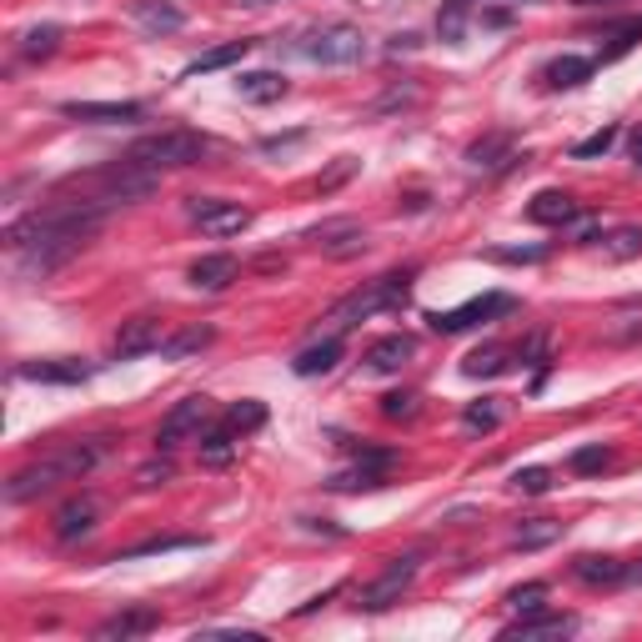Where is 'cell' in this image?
<instances>
[{"instance_id":"1","label":"cell","mask_w":642,"mask_h":642,"mask_svg":"<svg viewBox=\"0 0 642 642\" xmlns=\"http://www.w3.org/2000/svg\"><path fill=\"white\" fill-rule=\"evenodd\" d=\"M156 176H161V171H151V167H141V161L126 156V161H116V167H101V171H91V176H76L71 196L111 211V206H131V202H141V196H151Z\"/></svg>"},{"instance_id":"2","label":"cell","mask_w":642,"mask_h":642,"mask_svg":"<svg viewBox=\"0 0 642 642\" xmlns=\"http://www.w3.org/2000/svg\"><path fill=\"white\" fill-rule=\"evenodd\" d=\"M412 297V272H387V276H377V282H367V286H357L352 297H342L332 307V326L336 332H346V326H357V321H367V317H377V311H392V307H402V301Z\"/></svg>"},{"instance_id":"3","label":"cell","mask_w":642,"mask_h":642,"mask_svg":"<svg viewBox=\"0 0 642 642\" xmlns=\"http://www.w3.org/2000/svg\"><path fill=\"white\" fill-rule=\"evenodd\" d=\"M126 156L151 171H181V167H196V161H202L206 141L196 131H156V136H141Z\"/></svg>"},{"instance_id":"4","label":"cell","mask_w":642,"mask_h":642,"mask_svg":"<svg viewBox=\"0 0 642 642\" xmlns=\"http://www.w3.org/2000/svg\"><path fill=\"white\" fill-rule=\"evenodd\" d=\"M301 50H307L317 66H357V60L367 56V36H362L357 25L332 21V25H321V31H311V41Z\"/></svg>"},{"instance_id":"5","label":"cell","mask_w":642,"mask_h":642,"mask_svg":"<svg viewBox=\"0 0 642 642\" xmlns=\"http://www.w3.org/2000/svg\"><path fill=\"white\" fill-rule=\"evenodd\" d=\"M60 482H76V477H71V467H66V457H60V447H56L50 457H41V462L21 467V472L5 482V502H11V507H21V502L41 497V492L60 488Z\"/></svg>"},{"instance_id":"6","label":"cell","mask_w":642,"mask_h":642,"mask_svg":"<svg viewBox=\"0 0 642 642\" xmlns=\"http://www.w3.org/2000/svg\"><path fill=\"white\" fill-rule=\"evenodd\" d=\"M412 577H416V558H392L357 593V607H362V612H387L392 603H402V593L412 587Z\"/></svg>"},{"instance_id":"7","label":"cell","mask_w":642,"mask_h":642,"mask_svg":"<svg viewBox=\"0 0 642 642\" xmlns=\"http://www.w3.org/2000/svg\"><path fill=\"white\" fill-rule=\"evenodd\" d=\"M307 241L321 251V256H332V262H352L367 251V227L352 221V216H336V221H321V227L307 231Z\"/></svg>"},{"instance_id":"8","label":"cell","mask_w":642,"mask_h":642,"mask_svg":"<svg viewBox=\"0 0 642 642\" xmlns=\"http://www.w3.org/2000/svg\"><path fill=\"white\" fill-rule=\"evenodd\" d=\"M206 416H211V397H186V402H176L167 412V422H161V432H156V447H161V452H176L181 442L202 437Z\"/></svg>"},{"instance_id":"9","label":"cell","mask_w":642,"mask_h":642,"mask_svg":"<svg viewBox=\"0 0 642 642\" xmlns=\"http://www.w3.org/2000/svg\"><path fill=\"white\" fill-rule=\"evenodd\" d=\"M186 216L206 237H237V231L251 227V211L241 202H216V196H191Z\"/></svg>"},{"instance_id":"10","label":"cell","mask_w":642,"mask_h":642,"mask_svg":"<svg viewBox=\"0 0 642 642\" xmlns=\"http://www.w3.org/2000/svg\"><path fill=\"white\" fill-rule=\"evenodd\" d=\"M512 307H517V301H512L507 291H492V297H472V301H462V307H452V311H437V317H432V326L452 336V332H467V326H477V321L507 317Z\"/></svg>"},{"instance_id":"11","label":"cell","mask_w":642,"mask_h":642,"mask_svg":"<svg viewBox=\"0 0 642 642\" xmlns=\"http://www.w3.org/2000/svg\"><path fill=\"white\" fill-rule=\"evenodd\" d=\"M60 116L71 121H95V126H126V121H141L146 111L136 101H66Z\"/></svg>"},{"instance_id":"12","label":"cell","mask_w":642,"mask_h":642,"mask_svg":"<svg viewBox=\"0 0 642 642\" xmlns=\"http://www.w3.org/2000/svg\"><path fill=\"white\" fill-rule=\"evenodd\" d=\"M156 346H161V321H156V317H131V321H121V332H116V342H111V352H116L121 362H131V357L156 352Z\"/></svg>"},{"instance_id":"13","label":"cell","mask_w":642,"mask_h":642,"mask_svg":"<svg viewBox=\"0 0 642 642\" xmlns=\"http://www.w3.org/2000/svg\"><path fill=\"white\" fill-rule=\"evenodd\" d=\"M577 216H583V206L572 202L568 191H537L527 202V221H537V227H572Z\"/></svg>"},{"instance_id":"14","label":"cell","mask_w":642,"mask_h":642,"mask_svg":"<svg viewBox=\"0 0 642 642\" xmlns=\"http://www.w3.org/2000/svg\"><path fill=\"white\" fill-rule=\"evenodd\" d=\"M186 276H191L196 291H227V286L241 276V262L227 256V251H211V256H202V262H191Z\"/></svg>"},{"instance_id":"15","label":"cell","mask_w":642,"mask_h":642,"mask_svg":"<svg viewBox=\"0 0 642 642\" xmlns=\"http://www.w3.org/2000/svg\"><path fill=\"white\" fill-rule=\"evenodd\" d=\"M151 628H161V612L156 607H126V612H116V618H106L101 628H95V638L101 642H126V638H146Z\"/></svg>"},{"instance_id":"16","label":"cell","mask_w":642,"mask_h":642,"mask_svg":"<svg viewBox=\"0 0 642 642\" xmlns=\"http://www.w3.org/2000/svg\"><path fill=\"white\" fill-rule=\"evenodd\" d=\"M572 577L583 587H622L628 583V562L622 558H597V552H587V558L572 562Z\"/></svg>"},{"instance_id":"17","label":"cell","mask_w":642,"mask_h":642,"mask_svg":"<svg viewBox=\"0 0 642 642\" xmlns=\"http://www.w3.org/2000/svg\"><path fill=\"white\" fill-rule=\"evenodd\" d=\"M412 357H416V336H406V332H392V336H381V342L367 346L371 371H402Z\"/></svg>"},{"instance_id":"18","label":"cell","mask_w":642,"mask_h":642,"mask_svg":"<svg viewBox=\"0 0 642 642\" xmlns=\"http://www.w3.org/2000/svg\"><path fill=\"white\" fill-rule=\"evenodd\" d=\"M95 517H101L95 497H71L66 507L56 512V542H76V537H85L95 527Z\"/></svg>"},{"instance_id":"19","label":"cell","mask_w":642,"mask_h":642,"mask_svg":"<svg viewBox=\"0 0 642 642\" xmlns=\"http://www.w3.org/2000/svg\"><path fill=\"white\" fill-rule=\"evenodd\" d=\"M342 362V336H321L317 346H307V352H297V362H291V371L297 377H326V371Z\"/></svg>"},{"instance_id":"20","label":"cell","mask_w":642,"mask_h":642,"mask_svg":"<svg viewBox=\"0 0 642 642\" xmlns=\"http://www.w3.org/2000/svg\"><path fill=\"white\" fill-rule=\"evenodd\" d=\"M568 632H577V618H537V612H527L523 622H512V628H502V638L537 642V638H568Z\"/></svg>"},{"instance_id":"21","label":"cell","mask_w":642,"mask_h":642,"mask_svg":"<svg viewBox=\"0 0 642 642\" xmlns=\"http://www.w3.org/2000/svg\"><path fill=\"white\" fill-rule=\"evenodd\" d=\"M587 76H593V60L587 56H558L542 66V81H548L552 91H572V85H583Z\"/></svg>"},{"instance_id":"22","label":"cell","mask_w":642,"mask_h":642,"mask_svg":"<svg viewBox=\"0 0 642 642\" xmlns=\"http://www.w3.org/2000/svg\"><path fill=\"white\" fill-rule=\"evenodd\" d=\"M15 377H25V381H56V387H66V381H85V377H91V367H85V362H25Z\"/></svg>"},{"instance_id":"23","label":"cell","mask_w":642,"mask_h":642,"mask_svg":"<svg viewBox=\"0 0 642 642\" xmlns=\"http://www.w3.org/2000/svg\"><path fill=\"white\" fill-rule=\"evenodd\" d=\"M603 336L612 346H632L642 342V301H622L618 311H612V321L603 326Z\"/></svg>"},{"instance_id":"24","label":"cell","mask_w":642,"mask_h":642,"mask_svg":"<svg viewBox=\"0 0 642 642\" xmlns=\"http://www.w3.org/2000/svg\"><path fill=\"white\" fill-rule=\"evenodd\" d=\"M558 537H562V523H558V517H527V523L512 532V548L537 552V548H552Z\"/></svg>"},{"instance_id":"25","label":"cell","mask_w":642,"mask_h":642,"mask_svg":"<svg viewBox=\"0 0 642 642\" xmlns=\"http://www.w3.org/2000/svg\"><path fill=\"white\" fill-rule=\"evenodd\" d=\"M237 91H241V101H256V106H266V101H282V95H286V76H276V71H247L237 81Z\"/></svg>"},{"instance_id":"26","label":"cell","mask_w":642,"mask_h":642,"mask_svg":"<svg viewBox=\"0 0 642 642\" xmlns=\"http://www.w3.org/2000/svg\"><path fill=\"white\" fill-rule=\"evenodd\" d=\"M247 50H251V41H227V46H211L206 56H196L186 66V81H191V76H206V71H227V66L247 60Z\"/></svg>"},{"instance_id":"27","label":"cell","mask_w":642,"mask_h":642,"mask_svg":"<svg viewBox=\"0 0 642 642\" xmlns=\"http://www.w3.org/2000/svg\"><path fill=\"white\" fill-rule=\"evenodd\" d=\"M211 342H216V326H186V332H176L171 342H161V357L186 362V357H196V352H206Z\"/></svg>"},{"instance_id":"28","label":"cell","mask_w":642,"mask_h":642,"mask_svg":"<svg viewBox=\"0 0 642 642\" xmlns=\"http://www.w3.org/2000/svg\"><path fill=\"white\" fill-rule=\"evenodd\" d=\"M131 11H136V21H141L146 31H156V36H161V31H181V25H186V15H181L176 5H167V0H136Z\"/></svg>"},{"instance_id":"29","label":"cell","mask_w":642,"mask_h":642,"mask_svg":"<svg viewBox=\"0 0 642 642\" xmlns=\"http://www.w3.org/2000/svg\"><path fill=\"white\" fill-rule=\"evenodd\" d=\"M467 161H472V167H488V171L517 161V151H512V136H488V141H477L472 151H467Z\"/></svg>"},{"instance_id":"30","label":"cell","mask_w":642,"mask_h":642,"mask_svg":"<svg viewBox=\"0 0 642 642\" xmlns=\"http://www.w3.org/2000/svg\"><path fill=\"white\" fill-rule=\"evenodd\" d=\"M462 371L467 377H502V371H507V346H477L472 357L462 362Z\"/></svg>"},{"instance_id":"31","label":"cell","mask_w":642,"mask_h":642,"mask_svg":"<svg viewBox=\"0 0 642 642\" xmlns=\"http://www.w3.org/2000/svg\"><path fill=\"white\" fill-rule=\"evenodd\" d=\"M231 452H237V432H231L227 422H221L216 432H206V437H202V462H206V467H227V462H231Z\"/></svg>"},{"instance_id":"32","label":"cell","mask_w":642,"mask_h":642,"mask_svg":"<svg viewBox=\"0 0 642 642\" xmlns=\"http://www.w3.org/2000/svg\"><path fill=\"white\" fill-rule=\"evenodd\" d=\"M60 50V25H36V31H25L21 36V56L25 60H46Z\"/></svg>"},{"instance_id":"33","label":"cell","mask_w":642,"mask_h":642,"mask_svg":"<svg viewBox=\"0 0 642 642\" xmlns=\"http://www.w3.org/2000/svg\"><path fill=\"white\" fill-rule=\"evenodd\" d=\"M381 477H387V472H377V467L357 462L352 472H336L326 488H332V492H371V488H381Z\"/></svg>"},{"instance_id":"34","label":"cell","mask_w":642,"mask_h":642,"mask_svg":"<svg viewBox=\"0 0 642 642\" xmlns=\"http://www.w3.org/2000/svg\"><path fill=\"white\" fill-rule=\"evenodd\" d=\"M462 427L467 432H497L502 427V402H497V397H488V402H472L462 412Z\"/></svg>"},{"instance_id":"35","label":"cell","mask_w":642,"mask_h":642,"mask_svg":"<svg viewBox=\"0 0 642 642\" xmlns=\"http://www.w3.org/2000/svg\"><path fill=\"white\" fill-rule=\"evenodd\" d=\"M357 171H362V161H357V156H336L332 167H326V171L317 176V191H321V196H332V191H342L346 181L357 176Z\"/></svg>"},{"instance_id":"36","label":"cell","mask_w":642,"mask_h":642,"mask_svg":"<svg viewBox=\"0 0 642 642\" xmlns=\"http://www.w3.org/2000/svg\"><path fill=\"white\" fill-rule=\"evenodd\" d=\"M467 11H472V0H447V5H442V15H437V36L442 41H462Z\"/></svg>"},{"instance_id":"37","label":"cell","mask_w":642,"mask_h":642,"mask_svg":"<svg viewBox=\"0 0 642 642\" xmlns=\"http://www.w3.org/2000/svg\"><path fill=\"white\" fill-rule=\"evenodd\" d=\"M227 427L237 432V437H247V432H262L266 427V406L262 402H237L227 412Z\"/></svg>"},{"instance_id":"38","label":"cell","mask_w":642,"mask_h":642,"mask_svg":"<svg viewBox=\"0 0 642 642\" xmlns=\"http://www.w3.org/2000/svg\"><path fill=\"white\" fill-rule=\"evenodd\" d=\"M603 251L612 256V262H628V256H638V251H642V227H618V231H607Z\"/></svg>"},{"instance_id":"39","label":"cell","mask_w":642,"mask_h":642,"mask_svg":"<svg viewBox=\"0 0 642 642\" xmlns=\"http://www.w3.org/2000/svg\"><path fill=\"white\" fill-rule=\"evenodd\" d=\"M181 548H202V537H151L141 548L121 552V562H136V558H156V552H181Z\"/></svg>"},{"instance_id":"40","label":"cell","mask_w":642,"mask_h":642,"mask_svg":"<svg viewBox=\"0 0 642 642\" xmlns=\"http://www.w3.org/2000/svg\"><path fill=\"white\" fill-rule=\"evenodd\" d=\"M542 603H548V583H527V587H512L507 593L512 612H542Z\"/></svg>"},{"instance_id":"41","label":"cell","mask_w":642,"mask_h":642,"mask_svg":"<svg viewBox=\"0 0 642 642\" xmlns=\"http://www.w3.org/2000/svg\"><path fill=\"white\" fill-rule=\"evenodd\" d=\"M171 477H176L171 457H156V462H146L141 472H136V488H141V492H156V488H167Z\"/></svg>"},{"instance_id":"42","label":"cell","mask_w":642,"mask_h":642,"mask_svg":"<svg viewBox=\"0 0 642 642\" xmlns=\"http://www.w3.org/2000/svg\"><path fill=\"white\" fill-rule=\"evenodd\" d=\"M416 402H422L416 392H387V397H381V416H392V422H412Z\"/></svg>"},{"instance_id":"43","label":"cell","mask_w":642,"mask_h":642,"mask_svg":"<svg viewBox=\"0 0 642 642\" xmlns=\"http://www.w3.org/2000/svg\"><path fill=\"white\" fill-rule=\"evenodd\" d=\"M612 141H618V126H603V131H593L587 141L572 146V161H593V156H603Z\"/></svg>"},{"instance_id":"44","label":"cell","mask_w":642,"mask_h":642,"mask_svg":"<svg viewBox=\"0 0 642 642\" xmlns=\"http://www.w3.org/2000/svg\"><path fill=\"white\" fill-rule=\"evenodd\" d=\"M512 488L527 492V497H542V492L552 488V472H548V467H523V472L512 477Z\"/></svg>"},{"instance_id":"45","label":"cell","mask_w":642,"mask_h":642,"mask_svg":"<svg viewBox=\"0 0 642 642\" xmlns=\"http://www.w3.org/2000/svg\"><path fill=\"white\" fill-rule=\"evenodd\" d=\"M607 462H612L607 447H583V452H572V472H603Z\"/></svg>"},{"instance_id":"46","label":"cell","mask_w":642,"mask_h":642,"mask_svg":"<svg viewBox=\"0 0 642 642\" xmlns=\"http://www.w3.org/2000/svg\"><path fill=\"white\" fill-rule=\"evenodd\" d=\"M548 256V247H502L492 251V262H542Z\"/></svg>"},{"instance_id":"47","label":"cell","mask_w":642,"mask_h":642,"mask_svg":"<svg viewBox=\"0 0 642 642\" xmlns=\"http://www.w3.org/2000/svg\"><path fill=\"white\" fill-rule=\"evenodd\" d=\"M632 161H638V171H642V131L632 136Z\"/></svg>"},{"instance_id":"48","label":"cell","mask_w":642,"mask_h":642,"mask_svg":"<svg viewBox=\"0 0 642 642\" xmlns=\"http://www.w3.org/2000/svg\"><path fill=\"white\" fill-rule=\"evenodd\" d=\"M241 5H272V0H241Z\"/></svg>"},{"instance_id":"49","label":"cell","mask_w":642,"mask_h":642,"mask_svg":"<svg viewBox=\"0 0 642 642\" xmlns=\"http://www.w3.org/2000/svg\"><path fill=\"white\" fill-rule=\"evenodd\" d=\"M577 5H603V0H577Z\"/></svg>"},{"instance_id":"50","label":"cell","mask_w":642,"mask_h":642,"mask_svg":"<svg viewBox=\"0 0 642 642\" xmlns=\"http://www.w3.org/2000/svg\"><path fill=\"white\" fill-rule=\"evenodd\" d=\"M517 5H523V0H517Z\"/></svg>"}]
</instances>
